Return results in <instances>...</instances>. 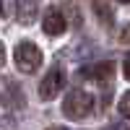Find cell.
<instances>
[{
    "instance_id": "1",
    "label": "cell",
    "mask_w": 130,
    "mask_h": 130,
    "mask_svg": "<svg viewBox=\"0 0 130 130\" xmlns=\"http://www.w3.org/2000/svg\"><path fill=\"white\" fill-rule=\"evenodd\" d=\"M94 109V96L83 89H73L68 91L62 102V115L68 117V120H83V117H89Z\"/></svg>"
},
{
    "instance_id": "2",
    "label": "cell",
    "mask_w": 130,
    "mask_h": 130,
    "mask_svg": "<svg viewBox=\"0 0 130 130\" xmlns=\"http://www.w3.org/2000/svg\"><path fill=\"white\" fill-rule=\"evenodd\" d=\"M13 60L18 65V70L24 73H34L39 65H42V52L34 42H18L16 50H13Z\"/></svg>"
},
{
    "instance_id": "3",
    "label": "cell",
    "mask_w": 130,
    "mask_h": 130,
    "mask_svg": "<svg viewBox=\"0 0 130 130\" xmlns=\"http://www.w3.org/2000/svg\"><path fill=\"white\" fill-rule=\"evenodd\" d=\"M62 86H65V73L60 68H52L44 78H42V83H39V99H44V102L55 99V96L62 91Z\"/></svg>"
},
{
    "instance_id": "4",
    "label": "cell",
    "mask_w": 130,
    "mask_h": 130,
    "mask_svg": "<svg viewBox=\"0 0 130 130\" xmlns=\"http://www.w3.org/2000/svg\"><path fill=\"white\" fill-rule=\"evenodd\" d=\"M0 102H5L8 107H24V91L13 78H0Z\"/></svg>"
},
{
    "instance_id": "5",
    "label": "cell",
    "mask_w": 130,
    "mask_h": 130,
    "mask_svg": "<svg viewBox=\"0 0 130 130\" xmlns=\"http://www.w3.org/2000/svg\"><path fill=\"white\" fill-rule=\"evenodd\" d=\"M65 16H62V10L60 8H47V13L44 18H42V29H44V34L50 37H60L62 31H65Z\"/></svg>"
},
{
    "instance_id": "6",
    "label": "cell",
    "mask_w": 130,
    "mask_h": 130,
    "mask_svg": "<svg viewBox=\"0 0 130 130\" xmlns=\"http://www.w3.org/2000/svg\"><path fill=\"white\" fill-rule=\"evenodd\" d=\"M37 13H39V0H16V18H18V24L31 26L37 21Z\"/></svg>"
},
{
    "instance_id": "7",
    "label": "cell",
    "mask_w": 130,
    "mask_h": 130,
    "mask_svg": "<svg viewBox=\"0 0 130 130\" xmlns=\"http://www.w3.org/2000/svg\"><path fill=\"white\" fill-rule=\"evenodd\" d=\"M112 73H115V65L112 62H96V65H89V68L81 70L83 78H91L96 83H107V81L112 78Z\"/></svg>"
},
{
    "instance_id": "8",
    "label": "cell",
    "mask_w": 130,
    "mask_h": 130,
    "mask_svg": "<svg viewBox=\"0 0 130 130\" xmlns=\"http://www.w3.org/2000/svg\"><path fill=\"white\" fill-rule=\"evenodd\" d=\"M94 13L99 16V21H102V24H107V26H109L112 18H115V13H112V8H109L107 0H94Z\"/></svg>"
},
{
    "instance_id": "9",
    "label": "cell",
    "mask_w": 130,
    "mask_h": 130,
    "mask_svg": "<svg viewBox=\"0 0 130 130\" xmlns=\"http://www.w3.org/2000/svg\"><path fill=\"white\" fill-rule=\"evenodd\" d=\"M120 115L130 120V91H127V94L122 96V99H120Z\"/></svg>"
},
{
    "instance_id": "10",
    "label": "cell",
    "mask_w": 130,
    "mask_h": 130,
    "mask_svg": "<svg viewBox=\"0 0 130 130\" xmlns=\"http://www.w3.org/2000/svg\"><path fill=\"white\" fill-rule=\"evenodd\" d=\"M125 78H127V81H130V55H127V57H125Z\"/></svg>"
},
{
    "instance_id": "11",
    "label": "cell",
    "mask_w": 130,
    "mask_h": 130,
    "mask_svg": "<svg viewBox=\"0 0 130 130\" xmlns=\"http://www.w3.org/2000/svg\"><path fill=\"white\" fill-rule=\"evenodd\" d=\"M5 62V47H3V42H0V65Z\"/></svg>"
},
{
    "instance_id": "12",
    "label": "cell",
    "mask_w": 130,
    "mask_h": 130,
    "mask_svg": "<svg viewBox=\"0 0 130 130\" xmlns=\"http://www.w3.org/2000/svg\"><path fill=\"white\" fill-rule=\"evenodd\" d=\"M47 130H65V127H57V125H55V127H47Z\"/></svg>"
},
{
    "instance_id": "13",
    "label": "cell",
    "mask_w": 130,
    "mask_h": 130,
    "mask_svg": "<svg viewBox=\"0 0 130 130\" xmlns=\"http://www.w3.org/2000/svg\"><path fill=\"white\" fill-rule=\"evenodd\" d=\"M117 3H130V0H117Z\"/></svg>"
}]
</instances>
